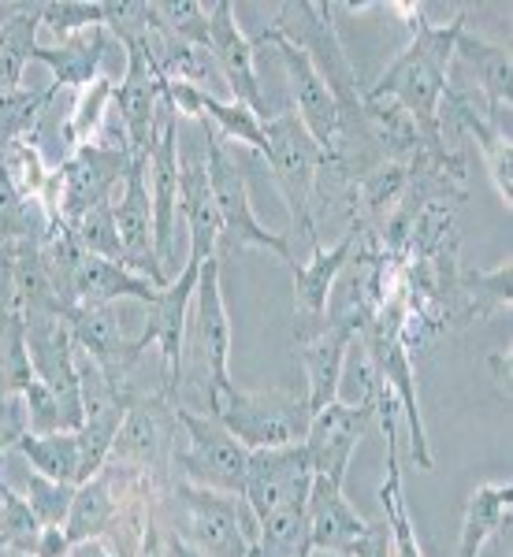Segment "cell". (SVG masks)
I'll use <instances>...</instances> for the list:
<instances>
[{
  "instance_id": "cell-1",
  "label": "cell",
  "mask_w": 513,
  "mask_h": 557,
  "mask_svg": "<svg viewBox=\"0 0 513 557\" xmlns=\"http://www.w3.org/2000/svg\"><path fill=\"white\" fill-rule=\"evenodd\" d=\"M410 15L413 38L399 57L387 64V71L365 89V97H391L413 115L420 127V138L428 146L443 141V97L450 94V60H454L457 34L465 26V12L450 23L436 26L425 20V8L394 4Z\"/></svg>"
},
{
  "instance_id": "cell-2",
  "label": "cell",
  "mask_w": 513,
  "mask_h": 557,
  "mask_svg": "<svg viewBox=\"0 0 513 557\" xmlns=\"http://www.w3.org/2000/svg\"><path fill=\"white\" fill-rule=\"evenodd\" d=\"M260 157H265L268 172H272L279 194H283L294 235H305L313 246H320L317 186L323 164H328L323 146L302 127L298 115L286 108V112H272L265 120V149H260Z\"/></svg>"
},
{
  "instance_id": "cell-3",
  "label": "cell",
  "mask_w": 513,
  "mask_h": 557,
  "mask_svg": "<svg viewBox=\"0 0 513 557\" xmlns=\"http://www.w3.org/2000/svg\"><path fill=\"white\" fill-rule=\"evenodd\" d=\"M171 535L191 546L197 557H246L257 543V517L239 494L179 483Z\"/></svg>"
},
{
  "instance_id": "cell-4",
  "label": "cell",
  "mask_w": 513,
  "mask_h": 557,
  "mask_svg": "<svg viewBox=\"0 0 513 557\" xmlns=\"http://www.w3.org/2000/svg\"><path fill=\"white\" fill-rule=\"evenodd\" d=\"M209 412L249 454L298 446L313 417L305 394L279 391V386H272V391H239V386H231L223 398L212 401Z\"/></svg>"
},
{
  "instance_id": "cell-5",
  "label": "cell",
  "mask_w": 513,
  "mask_h": 557,
  "mask_svg": "<svg viewBox=\"0 0 513 557\" xmlns=\"http://www.w3.org/2000/svg\"><path fill=\"white\" fill-rule=\"evenodd\" d=\"M209 134V157H205V172H209V186H212V201L216 212H220V260L235 257L242 249H268L279 260L294 264V249L291 238L276 235L272 227L257 220L254 201H249V186L242 168L235 164V157L223 146V138H216L212 127H205Z\"/></svg>"
},
{
  "instance_id": "cell-6",
  "label": "cell",
  "mask_w": 513,
  "mask_h": 557,
  "mask_svg": "<svg viewBox=\"0 0 513 557\" xmlns=\"http://www.w3.org/2000/svg\"><path fill=\"white\" fill-rule=\"evenodd\" d=\"M175 424L186 431V446L179 454L183 465V483L220 494H239L246 487V469H249V450L231 435L212 412L197 417V412L175 409Z\"/></svg>"
},
{
  "instance_id": "cell-7",
  "label": "cell",
  "mask_w": 513,
  "mask_h": 557,
  "mask_svg": "<svg viewBox=\"0 0 513 557\" xmlns=\"http://www.w3.org/2000/svg\"><path fill=\"white\" fill-rule=\"evenodd\" d=\"M134 164H142V160H134V152L127 146H108V141L78 146L75 157L60 172H52V186H57L52 205H57V215L68 227H75L97 201H108V197H115V190H123Z\"/></svg>"
},
{
  "instance_id": "cell-8",
  "label": "cell",
  "mask_w": 513,
  "mask_h": 557,
  "mask_svg": "<svg viewBox=\"0 0 513 557\" xmlns=\"http://www.w3.org/2000/svg\"><path fill=\"white\" fill-rule=\"evenodd\" d=\"M179 115L168 104V97L160 101L157 127H152V146L146 157V190L152 205V235H157V257L168 278L179 275L175 268V231H179Z\"/></svg>"
},
{
  "instance_id": "cell-9",
  "label": "cell",
  "mask_w": 513,
  "mask_h": 557,
  "mask_svg": "<svg viewBox=\"0 0 513 557\" xmlns=\"http://www.w3.org/2000/svg\"><path fill=\"white\" fill-rule=\"evenodd\" d=\"M254 45H272L279 52L286 94H291V112L298 115L302 127L320 141L331 160V149H335V141H339V104H335V97H331L328 83H323V75L317 71V64L309 60V52L298 49L294 41H286L276 26H268Z\"/></svg>"
},
{
  "instance_id": "cell-10",
  "label": "cell",
  "mask_w": 513,
  "mask_h": 557,
  "mask_svg": "<svg viewBox=\"0 0 513 557\" xmlns=\"http://www.w3.org/2000/svg\"><path fill=\"white\" fill-rule=\"evenodd\" d=\"M186 335L194 338V349L201 354V364L209 372V409H212V401L223 398L235 386L231 383V317L220 290V260H205L201 272H197Z\"/></svg>"
},
{
  "instance_id": "cell-11",
  "label": "cell",
  "mask_w": 513,
  "mask_h": 557,
  "mask_svg": "<svg viewBox=\"0 0 513 557\" xmlns=\"http://www.w3.org/2000/svg\"><path fill=\"white\" fill-rule=\"evenodd\" d=\"M376 409L372 406H354V401H328L323 409H317L309 417V428H305V457L313 465V475L328 483H346L350 461H354L357 446H362L365 431L372 428Z\"/></svg>"
},
{
  "instance_id": "cell-12",
  "label": "cell",
  "mask_w": 513,
  "mask_h": 557,
  "mask_svg": "<svg viewBox=\"0 0 513 557\" xmlns=\"http://www.w3.org/2000/svg\"><path fill=\"white\" fill-rule=\"evenodd\" d=\"M313 491V465L305 446H279V450H254L246 469L242 502L257 520L286 506H305Z\"/></svg>"
},
{
  "instance_id": "cell-13",
  "label": "cell",
  "mask_w": 513,
  "mask_h": 557,
  "mask_svg": "<svg viewBox=\"0 0 513 557\" xmlns=\"http://www.w3.org/2000/svg\"><path fill=\"white\" fill-rule=\"evenodd\" d=\"M127 52V71H123V83L112 94V112L123 123V134L131 141L134 160H146L152 146V127H157V112L164 101V75L152 64L146 41L120 45Z\"/></svg>"
},
{
  "instance_id": "cell-14",
  "label": "cell",
  "mask_w": 513,
  "mask_h": 557,
  "mask_svg": "<svg viewBox=\"0 0 513 557\" xmlns=\"http://www.w3.org/2000/svg\"><path fill=\"white\" fill-rule=\"evenodd\" d=\"M209 52L220 67L223 83H228L231 101L246 104L260 120H268V101L260 89L257 75V45L246 38V30L235 20V4L231 0H216L209 8Z\"/></svg>"
},
{
  "instance_id": "cell-15",
  "label": "cell",
  "mask_w": 513,
  "mask_h": 557,
  "mask_svg": "<svg viewBox=\"0 0 513 557\" xmlns=\"http://www.w3.org/2000/svg\"><path fill=\"white\" fill-rule=\"evenodd\" d=\"M197 264H183V272L171 278L168 286H160L157 298H152L146 331H142L134 343L138 349L157 346L164 357V380L168 391H175L183 380V346H186V327H191V305H194V286H197Z\"/></svg>"
},
{
  "instance_id": "cell-16",
  "label": "cell",
  "mask_w": 513,
  "mask_h": 557,
  "mask_svg": "<svg viewBox=\"0 0 513 557\" xmlns=\"http://www.w3.org/2000/svg\"><path fill=\"white\" fill-rule=\"evenodd\" d=\"M357 338V331L342 320L323 317L313 327H294V346H298L305 380H309V391H305V401H309V412L323 409L328 401L339 398L342 391V364H346L350 343Z\"/></svg>"
},
{
  "instance_id": "cell-17",
  "label": "cell",
  "mask_w": 513,
  "mask_h": 557,
  "mask_svg": "<svg viewBox=\"0 0 513 557\" xmlns=\"http://www.w3.org/2000/svg\"><path fill=\"white\" fill-rule=\"evenodd\" d=\"M357 238H362V223H354L335 246H313V257L305 260V264H298V260L291 264V272H294V327H313V323H320L328 317L339 278L350 268V260H354Z\"/></svg>"
},
{
  "instance_id": "cell-18",
  "label": "cell",
  "mask_w": 513,
  "mask_h": 557,
  "mask_svg": "<svg viewBox=\"0 0 513 557\" xmlns=\"http://www.w3.org/2000/svg\"><path fill=\"white\" fill-rule=\"evenodd\" d=\"M115 231H120V249H123V268H131L134 275L149 278L157 286H168L171 278L160 268L157 257V235H152V205L146 190V160L131 168L127 183L115 201Z\"/></svg>"
},
{
  "instance_id": "cell-19",
  "label": "cell",
  "mask_w": 513,
  "mask_h": 557,
  "mask_svg": "<svg viewBox=\"0 0 513 557\" xmlns=\"http://www.w3.org/2000/svg\"><path fill=\"white\" fill-rule=\"evenodd\" d=\"M305 513H309V546L313 554L328 557H354L362 550V543L372 532V520H365L350 506L346 491L339 483H328L320 475H313V491L305 502Z\"/></svg>"
},
{
  "instance_id": "cell-20",
  "label": "cell",
  "mask_w": 513,
  "mask_h": 557,
  "mask_svg": "<svg viewBox=\"0 0 513 557\" xmlns=\"http://www.w3.org/2000/svg\"><path fill=\"white\" fill-rule=\"evenodd\" d=\"M376 417L383 424L387 435V475L380 483V506H383V520L391 528V557H425L417 543V528H413L410 506H406V491H402V469H399V401L391 398V391L380 386L376 394Z\"/></svg>"
},
{
  "instance_id": "cell-21",
  "label": "cell",
  "mask_w": 513,
  "mask_h": 557,
  "mask_svg": "<svg viewBox=\"0 0 513 557\" xmlns=\"http://www.w3.org/2000/svg\"><path fill=\"white\" fill-rule=\"evenodd\" d=\"M115 45L112 34L105 26H94V30L71 34V38H60L57 45H34V57L41 60L45 67L52 71V83L68 94H83V89L101 78V67L108 60V49Z\"/></svg>"
},
{
  "instance_id": "cell-22",
  "label": "cell",
  "mask_w": 513,
  "mask_h": 557,
  "mask_svg": "<svg viewBox=\"0 0 513 557\" xmlns=\"http://www.w3.org/2000/svg\"><path fill=\"white\" fill-rule=\"evenodd\" d=\"M454 57H462L480 75V94L488 101V127L510 138V101H513V64L506 45H494L469 34L462 26L454 45Z\"/></svg>"
},
{
  "instance_id": "cell-23",
  "label": "cell",
  "mask_w": 513,
  "mask_h": 557,
  "mask_svg": "<svg viewBox=\"0 0 513 557\" xmlns=\"http://www.w3.org/2000/svg\"><path fill=\"white\" fill-rule=\"evenodd\" d=\"M179 220L186 223V235H191L186 264L201 268L205 260H220V212H216L209 172L201 160L183 164V175H179Z\"/></svg>"
},
{
  "instance_id": "cell-24",
  "label": "cell",
  "mask_w": 513,
  "mask_h": 557,
  "mask_svg": "<svg viewBox=\"0 0 513 557\" xmlns=\"http://www.w3.org/2000/svg\"><path fill=\"white\" fill-rule=\"evenodd\" d=\"M175 417V409L164 412V406L149 398H134L127 417H123V428L112 443V454L108 461H123V465H134V469H157L164 461V450H168V420Z\"/></svg>"
},
{
  "instance_id": "cell-25",
  "label": "cell",
  "mask_w": 513,
  "mask_h": 557,
  "mask_svg": "<svg viewBox=\"0 0 513 557\" xmlns=\"http://www.w3.org/2000/svg\"><path fill=\"white\" fill-rule=\"evenodd\" d=\"M160 286L149 278L134 275L131 268L115 264V260L83 257L71 275V305H115V301H142L149 305L157 298Z\"/></svg>"
},
{
  "instance_id": "cell-26",
  "label": "cell",
  "mask_w": 513,
  "mask_h": 557,
  "mask_svg": "<svg viewBox=\"0 0 513 557\" xmlns=\"http://www.w3.org/2000/svg\"><path fill=\"white\" fill-rule=\"evenodd\" d=\"M513 517V483H480L469 502H465L462 532H457V554L454 557H480L484 546L491 543Z\"/></svg>"
},
{
  "instance_id": "cell-27",
  "label": "cell",
  "mask_w": 513,
  "mask_h": 557,
  "mask_svg": "<svg viewBox=\"0 0 513 557\" xmlns=\"http://www.w3.org/2000/svg\"><path fill=\"white\" fill-rule=\"evenodd\" d=\"M120 517V498L112 491V475L105 469L97 475H89L86 483L75 487V498H71L68 520H64V532L75 543H89V539H101L112 520Z\"/></svg>"
},
{
  "instance_id": "cell-28",
  "label": "cell",
  "mask_w": 513,
  "mask_h": 557,
  "mask_svg": "<svg viewBox=\"0 0 513 557\" xmlns=\"http://www.w3.org/2000/svg\"><path fill=\"white\" fill-rule=\"evenodd\" d=\"M26 465L34 472L49 475V480H60V483H86V469H83V443H78V431H52V435H26L20 438L15 446Z\"/></svg>"
},
{
  "instance_id": "cell-29",
  "label": "cell",
  "mask_w": 513,
  "mask_h": 557,
  "mask_svg": "<svg viewBox=\"0 0 513 557\" xmlns=\"http://www.w3.org/2000/svg\"><path fill=\"white\" fill-rule=\"evenodd\" d=\"M447 101H450V108H454L457 120L469 127L476 146H480L484 164H488V175H491L494 190H499V201L506 205V212H510V201H513V146H510V138L506 134H499L494 127H488V120H480V115L473 112L469 97L447 94Z\"/></svg>"
},
{
  "instance_id": "cell-30",
  "label": "cell",
  "mask_w": 513,
  "mask_h": 557,
  "mask_svg": "<svg viewBox=\"0 0 513 557\" xmlns=\"http://www.w3.org/2000/svg\"><path fill=\"white\" fill-rule=\"evenodd\" d=\"M38 8L20 4L8 20H0V94L4 89H20L26 64L34 57V45H38Z\"/></svg>"
},
{
  "instance_id": "cell-31",
  "label": "cell",
  "mask_w": 513,
  "mask_h": 557,
  "mask_svg": "<svg viewBox=\"0 0 513 557\" xmlns=\"http://www.w3.org/2000/svg\"><path fill=\"white\" fill-rule=\"evenodd\" d=\"M52 227L49 209L38 197L15 190V183L0 168V249L23 246V242H41Z\"/></svg>"
},
{
  "instance_id": "cell-32",
  "label": "cell",
  "mask_w": 513,
  "mask_h": 557,
  "mask_svg": "<svg viewBox=\"0 0 513 557\" xmlns=\"http://www.w3.org/2000/svg\"><path fill=\"white\" fill-rule=\"evenodd\" d=\"M254 550L260 557H313L309 513H305V506H286L260 517Z\"/></svg>"
},
{
  "instance_id": "cell-33",
  "label": "cell",
  "mask_w": 513,
  "mask_h": 557,
  "mask_svg": "<svg viewBox=\"0 0 513 557\" xmlns=\"http://www.w3.org/2000/svg\"><path fill=\"white\" fill-rule=\"evenodd\" d=\"M45 524L30 513L23 494L4 483L0 491V557H38Z\"/></svg>"
},
{
  "instance_id": "cell-34",
  "label": "cell",
  "mask_w": 513,
  "mask_h": 557,
  "mask_svg": "<svg viewBox=\"0 0 513 557\" xmlns=\"http://www.w3.org/2000/svg\"><path fill=\"white\" fill-rule=\"evenodd\" d=\"M49 94H52V86H45V89L20 86V89H4V94H0V152L8 146H15V141H26V134H30L34 120L41 115Z\"/></svg>"
},
{
  "instance_id": "cell-35",
  "label": "cell",
  "mask_w": 513,
  "mask_h": 557,
  "mask_svg": "<svg viewBox=\"0 0 513 557\" xmlns=\"http://www.w3.org/2000/svg\"><path fill=\"white\" fill-rule=\"evenodd\" d=\"M71 231H75V242L86 257H101V260H115V264H123L120 231H115V197L97 201Z\"/></svg>"
},
{
  "instance_id": "cell-36",
  "label": "cell",
  "mask_w": 513,
  "mask_h": 557,
  "mask_svg": "<svg viewBox=\"0 0 513 557\" xmlns=\"http://www.w3.org/2000/svg\"><path fill=\"white\" fill-rule=\"evenodd\" d=\"M152 26L186 45H209V12L194 0H157L149 4Z\"/></svg>"
},
{
  "instance_id": "cell-37",
  "label": "cell",
  "mask_w": 513,
  "mask_h": 557,
  "mask_svg": "<svg viewBox=\"0 0 513 557\" xmlns=\"http://www.w3.org/2000/svg\"><path fill=\"white\" fill-rule=\"evenodd\" d=\"M34 8H38L41 30H52L57 38L105 26V0H45Z\"/></svg>"
},
{
  "instance_id": "cell-38",
  "label": "cell",
  "mask_w": 513,
  "mask_h": 557,
  "mask_svg": "<svg viewBox=\"0 0 513 557\" xmlns=\"http://www.w3.org/2000/svg\"><path fill=\"white\" fill-rule=\"evenodd\" d=\"M406 186H410V172L406 164H380L372 168L365 178H362V209L372 215L376 223H383L387 215L394 212V205L406 197Z\"/></svg>"
},
{
  "instance_id": "cell-39",
  "label": "cell",
  "mask_w": 513,
  "mask_h": 557,
  "mask_svg": "<svg viewBox=\"0 0 513 557\" xmlns=\"http://www.w3.org/2000/svg\"><path fill=\"white\" fill-rule=\"evenodd\" d=\"M71 498H75V487L60 480H49L41 472H26V487H23V502L30 506V513L41 520L45 528H64Z\"/></svg>"
},
{
  "instance_id": "cell-40",
  "label": "cell",
  "mask_w": 513,
  "mask_h": 557,
  "mask_svg": "<svg viewBox=\"0 0 513 557\" xmlns=\"http://www.w3.org/2000/svg\"><path fill=\"white\" fill-rule=\"evenodd\" d=\"M112 94L115 83L108 75L94 78L83 94H75V112H71V127H75V141L78 146H89V141L101 134L108 112H112Z\"/></svg>"
},
{
  "instance_id": "cell-41",
  "label": "cell",
  "mask_w": 513,
  "mask_h": 557,
  "mask_svg": "<svg viewBox=\"0 0 513 557\" xmlns=\"http://www.w3.org/2000/svg\"><path fill=\"white\" fill-rule=\"evenodd\" d=\"M510 286H513V264L510 257L502 264H494L491 272L469 275V312L473 317H494L499 309H510Z\"/></svg>"
},
{
  "instance_id": "cell-42",
  "label": "cell",
  "mask_w": 513,
  "mask_h": 557,
  "mask_svg": "<svg viewBox=\"0 0 513 557\" xmlns=\"http://www.w3.org/2000/svg\"><path fill=\"white\" fill-rule=\"evenodd\" d=\"M23 398V409H26V431L30 435H52V431H68V420H64V409H60L57 394L45 386L38 375L20 391Z\"/></svg>"
},
{
  "instance_id": "cell-43",
  "label": "cell",
  "mask_w": 513,
  "mask_h": 557,
  "mask_svg": "<svg viewBox=\"0 0 513 557\" xmlns=\"http://www.w3.org/2000/svg\"><path fill=\"white\" fill-rule=\"evenodd\" d=\"M26 435V409L20 394H0V461L20 446Z\"/></svg>"
},
{
  "instance_id": "cell-44",
  "label": "cell",
  "mask_w": 513,
  "mask_h": 557,
  "mask_svg": "<svg viewBox=\"0 0 513 557\" xmlns=\"http://www.w3.org/2000/svg\"><path fill=\"white\" fill-rule=\"evenodd\" d=\"M354 557H391V528H387V520H372V532H368L362 550Z\"/></svg>"
},
{
  "instance_id": "cell-45",
  "label": "cell",
  "mask_w": 513,
  "mask_h": 557,
  "mask_svg": "<svg viewBox=\"0 0 513 557\" xmlns=\"http://www.w3.org/2000/svg\"><path fill=\"white\" fill-rule=\"evenodd\" d=\"M71 554V539L64 528H45L41 543H38V557H68Z\"/></svg>"
},
{
  "instance_id": "cell-46",
  "label": "cell",
  "mask_w": 513,
  "mask_h": 557,
  "mask_svg": "<svg viewBox=\"0 0 513 557\" xmlns=\"http://www.w3.org/2000/svg\"><path fill=\"white\" fill-rule=\"evenodd\" d=\"M68 557H115L112 550H105L101 539H89V543H75Z\"/></svg>"
},
{
  "instance_id": "cell-47",
  "label": "cell",
  "mask_w": 513,
  "mask_h": 557,
  "mask_svg": "<svg viewBox=\"0 0 513 557\" xmlns=\"http://www.w3.org/2000/svg\"><path fill=\"white\" fill-rule=\"evenodd\" d=\"M160 557H197V554H194V550H191V546H186V543H179V539L171 535L168 543H164V550H160Z\"/></svg>"
},
{
  "instance_id": "cell-48",
  "label": "cell",
  "mask_w": 513,
  "mask_h": 557,
  "mask_svg": "<svg viewBox=\"0 0 513 557\" xmlns=\"http://www.w3.org/2000/svg\"><path fill=\"white\" fill-rule=\"evenodd\" d=\"M246 557H260V554H257V550H249V554H246Z\"/></svg>"
}]
</instances>
